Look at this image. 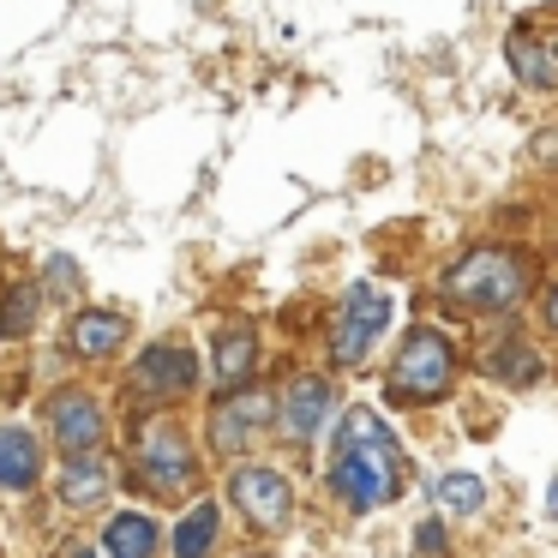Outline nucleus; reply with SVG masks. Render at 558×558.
<instances>
[{
    "instance_id": "1",
    "label": "nucleus",
    "mask_w": 558,
    "mask_h": 558,
    "mask_svg": "<svg viewBox=\"0 0 558 558\" xmlns=\"http://www.w3.org/2000/svg\"><path fill=\"white\" fill-rule=\"evenodd\" d=\"M330 486L349 510H378L402 493V450L373 409H349L330 457Z\"/></svg>"
},
{
    "instance_id": "2",
    "label": "nucleus",
    "mask_w": 558,
    "mask_h": 558,
    "mask_svg": "<svg viewBox=\"0 0 558 558\" xmlns=\"http://www.w3.org/2000/svg\"><path fill=\"white\" fill-rule=\"evenodd\" d=\"M522 289H529V265L505 246H474L445 270V301L462 313H505L522 301Z\"/></svg>"
},
{
    "instance_id": "3",
    "label": "nucleus",
    "mask_w": 558,
    "mask_h": 558,
    "mask_svg": "<svg viewBox=\"0 0 558 558\" xmlns=\"http://www.w3.org/2000/svg\"><path fill=\"white\" fill-rule=\"evenodd\" d=\"M450 373H457V361H450V342L438 337V330H409V342H402L397 366H390V397L402 402H433L450 390Z\"/></svg>"
},
{
    "instance_id": "4",
    "label": "nucleus",
    "mask_w": 558,
    "mask_h": 558,
    "mask_svg": "<svg viewBox=\"0 0 558 558\" xmlns=\"http://www.w3.org/2000/svg\"><path fill=\"white\" fill-rule=\"evenodd\" d=\"M385 325H390V294L373 289V282H354L337 306V330H330L337 366H361L366 354H373V342L385 337Z\"/></svg>"
},
{
    "instance_id": "5",
    "label": "nucleus",
    "mask_w": 558,
    "mask_h": 558,
    "mask_svg": "<svg viewBox=\"0 0 558 558\" xmlns=\"http://www.w3.org/2000/svg\"><path fill=\"white\" fill-rule=\"evenodd\" d=\"M510 54V73L534 90H553L558 85V19H529V25L510 31L505 43Z\"/></svg>"
},
{
    "instance_id": "6",
    "label": "nucleus",
    "mask_w": 558,
    "mask_h": 558,
    "mask_svg": "<svg viewBox=\"0 0 558 558\" xmlns=\"http://www.w3.org/2000/svg\"><path fill=\"white\" fill-rule=\"evenodd\" d=\"M270 397L265 390H234V397H222L217 409H210V445L217 450H241V445H253L258 433L270 426Z\"/></svg>"
},
{
    "instance_id": "7",
    "label": "nucleus",
    "mask_w": 558,
    "mask_h": 558,
    "mask_svg": "<svg viewBox=\"0 0 558 558\" xmlns=\"http://www.w3.org/2000/svg\"><path fill=\"white\" fill-rule=\"evenodd\" d=\"M138 481L150 493H174V486L193 481V457H186V438L174 426H157V433L138 438Z\"/></svg>"
},
{
    "instance_id": "8",
    "label": "nucleus",
    "mask_w": 558,
    "mask_h": 558,
    "mask_svg": "<svg viewBox=\"0 0 558 558\" xmlns=\"http://www.w3.org/2000/svg\"><path fill=\"white\" fill-rule=\"evenodd\" d=\"M49 433L66 457H85V450L102 445V409L90 397H78V390H66V397L49 402Z\"/></svg>"
},
{
    "instance_id": "9",
    "label": "nucleus",
    "mask_w": 558,
    "mask_h": 558,
    "mask_svg": "<svg viewBox=\"0 0 558 558\" xmlns=\"http://www.w3.org/2000/svg\"><path fill=\"white\" fill-rule=\"evenodd\" d=\"M229 493H234V505H241L258 529H277V522L289 517V481H282L277 469H234Z\"/></svg>"
},
{
    "instance_id": "10",
    "label": "nucleus",
    "mask_w": 558,
    "mask_h": 558,
    "mask_svg": "<svg viewBox=\"0 0 558 558\" xmlns=\"http://www.w3.org/2000/svg\"><path fill=\"white\" fill-rule=\"evenodd\" d=\"M330 414V385L325 378H294L289 397H282V433L289 438H318Z\"/></svg>"
},
{
    "instance_id": "11",
    "label": "nucleus",
    "mask_w": 558,
    "mask_h": 558,
    "mask_svg": "<svg viewBox=\"0 0 558 558\" xmlns=\"http://www.w3.org/2000/svg\"><path fill=\"white\" fill-rule=\"evenodd\" d=\"M193 378H198V361H193V349H181V342H162V349H150L145 361H138V385L145 390H193Z\"/></svg>"
},
{
    "instance_id": "12",
    "label": "nucleus",
    "mask_w": 558,
    "mask_h": 558,
    "mask_svg": "<svg viewBox=\"0 0 558 558\" xmlns=\"http://www.w3.org/2000/svg\"><path fill=\"white\" fill-rule=\"evenodd\" d=\"M43 474V450L25 426H0V486L7 493H25L31 481Z\"/></svg>"
},
{
    "instance_id": "13",
    "label": "nucleus",
    "mask_w": 558,
    "mask_h": 558,
    "mask_svg": "<svg viewBox=\"0 0 558 558\" xmlns=\"http://www.w3.org/2000/svg\"><path fill=\"white\" fill-rule=\"evenodd\" d=\"M102 553H109V558H150V553H157V522L138 517V510L114 517L109 529H102Z\"/></svg>"
},
{
    "instance_id": "14",
    "label": "nucleus",
    "mask_w": 558,
    "mask_h": 558,
    "mask_svg": "<svg viewBox=\"0 0 558 558\" xmlns=\"http://www.w3.org/2000/svg\"><path fill=\"white\" fill-rule=\"evenodd\" d=\"M102 486H109V462L102 457H66V469H61V486H54V493L66 498V505H97L102 498Z\"/></svg>"
},
{
    "instance_id": "15",
    "label": "nucleus",
    "mask_w": 558,
    "mask_h": 558,
    "mask_svg": "<svg viewBox=\"0 0 558 558\" xmlns=\"http://www.w3.org/2000/svg\"><path fill=\"white\" fill-rule=\"evenodd\" d=\"M126 337V325L114 313H78L73 318V349L78 354H90V361H97V354H114V342Z\"/></svg>"
},
{
    "instance_id": "16",
    "label": "nucleus",
    "mask_w": 558,
    "mask_h": 558,
    "mask_svg": "<svg viewBox=\"0 0 558 558\" xmlns=\"http://www.w3.org/2000/svg\"><path fill=\"white\" fill-rule=\"evenodd\" d=\"M210 541H217V505L205 498V505H193L186 522L174 529V558H205Z\"/></svg>"
},
{
    "instance_id": "17",
    "label": "nucleus",
    "mask_w": 558,
    "mask_h": 558,
    "mask_svg": "<svg viewBox=\"0 0 558 558\" xmlns=\"http://www.w3.org/2000/svg\"><path fill=\"white\" fill-rule=\"evenodd\" d=\"M253 361H258V342H253V330H229V337L217 342V385H241L246 373H253Z\"/></svg>"
},
{
    "instance_id": "18",
    "label": "nucleus",
    "mask_w": 558,
    "mask_h": 558,
    "mask_svg": "<svg viewBox=\"0 0 558 558\" xmlns=\"http://www.w3.org/2000/svg\"><path fill=\"white\" fill-rule=\"evenodd\" d=\"M486 366H493V378H505V385H517V390L541 378V354H534L529 342H517V337H510V342H505V349H498Z\"/></svg>"
},
{
    "instance_id": "19",
    "label": "nucleus",
    "mask_w": 558,
    "mask_h": 558,
    "mask_svg": "<svg viewBox=\"0 0 558 558\" xmlns=\"http://www.w3.org/2000/svg\"><path fill=\"white\" fill-rule=\"evenodd\" d=\"M433 498L445 510H457V517H474V510L486 505V481L481 474H445V481L433 486Z\"/></svg>"
},
{
    "instance_id": "20",
    "label": "nucleus",
    "mask_w": 558,
    "mask_h": 558,
    "mask_svg": "<svg viewBox=\"0 0 558 558\" xmlns=\"http://www.w3.org/2000/svg\"><path fill=\"white\" fill-rule=\"evenodd\" d=\"M31 325H37V289L19 282V289L0 301V337H25Z\"/></svg>"
},
{
    "instance_id": "21",
    "label": "nucleus",
    "mask_w": 558,
    "mask_h": 558,
    "mask_svg": "<svg viewBox=\"0 0 558 558\" xmlns=\"http://www.w3.org/2000/svg\"><path fill=\"white\" fill-rule=\"evenodd\" d=\"M414 534H421V553H445V529H438V522H421V529H414Z\"/></svg>"
},
{
    "instance_id": "22",
    "label": "nucleus",
    "mask_w": 558,
    "mask_h": 558,
    "mask_svg": "<svg viewBox=\"0 0 558 558\" xmlns=\"http://www.w3.org/2000/svg\"><path fill=\"white\" fill-rule=\"evenodd\" d=\"M49 282H54V289H73V282H78V270L66 265V258H49Z\"/></svg>"
},
{
    "instance_id": "23",
    "label": "nucleus",
    "mask_w": 558,
    "mask_h": 558,
    "mask_svg": "<svg viewBox=\"0 0 558 558\" xmlns=\"http://www.w3.org/2000/svg\"><path fill=\"white\" fill-rule=\"evenodd\" d=\"M546 325H553V330H558V289H553V294H546Z\"/></svg>"
},
{
    "instance_id": "24",
    "label": "nucleus",
    "mask_w": 558,
    "mask_h": 558,
    "mask_svg": "<svg viewBox=\"0 0 558 558\" xmlns=\"http://www.w3.org/2000/svg\"><path fill=\"white\" fill-rule=\"evenodd\" d=\"M546 505H553V510H558V486H553V498H546Z\"/></svg>"
},
{
    "instance_id": "25",
    "label": "nucleus",
    "mask_w": 558,
    "mask_h": 558,
    "mask_svg": "<svg viewBox=\"0 0 558 558\" xmlns=\"http://www.w3.org/2000/svg\"><path fill=\"white\" fill-rule=\"evenodd\" d=\"M73 558H90V553H73Z\"/></svg>"
}]
</instances>
